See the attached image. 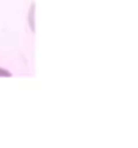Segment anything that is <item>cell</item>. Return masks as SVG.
I'll return each instance as SVG.
<instances>
[]
</instances>
